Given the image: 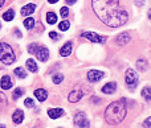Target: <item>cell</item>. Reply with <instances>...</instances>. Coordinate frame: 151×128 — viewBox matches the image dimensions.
I'll list each match as a JSON object with an SVG mask.
<instances>
[{
	"mask_svg": "<svg viewBox=\"0 0 151 128\" xmlns=\"http://www.w3.org/2000/svg\"><path fill=\"white\" fill-rule=\"evenodd\" d=\"M115 90H117V83L115 82H109L102 87V92H105V94H113V92H115Z\"/></svg>",
	"mask_w": 151,
	"mask_h": 128,
	"instance_id": "cell-14",
	"label": "cell"
},
{
	"mask_svg": "<svg viewBox=\"0 0 151 128\" xmlns=\"http://www.w3.org/2000/svg\"><path fill=\"white\" fill-rule=\"evenodd\" d=\"M104 71H99V70H90L88 71V79L90 82H98L99 79L104 78Z\"/></svg>",
	"mask_w": 151,
	"mask_h": 128,
	"instance_id": "cell-8",
	"label": "cell"
},
{
	"mask_svg": "<svg viewBox=\"0 0 151 128\" xmlns=\"http://www.w3.org/2000/svg\"><path fill=\"white\" fill-rule=\"evenodd\" d=\"M35 97L37 98V100L44 102V100L48 98V92L45 91L44 89H37V90H35Z\"/></svg>",
	"mask_w": 151,
	"mask_h": 128,
	"instance_id": "cell-17",
	"label": "cell"
},
{
	"mask_svg": "<svg viewBox=\"0 0 151 128\" xmlns=\"http://www.w3.org/2000/svg\"><path fill=\"white\" fill-rule=\"evenodd\" d=\"M49 37H50V38H53V40H57V38H58V34L56 33V32H50V33H49Z\"/></svg>",
	"mask_w": 151,
	"mask_h": 128,
	"instance_id": "cell-33",
	"label": "cell"
},
{
	"mask_svg": "<svg viewBox=\"0 0 151 128\" xmlns=\"http://www.w3.org/2000/svg\"><path fill=\"white\" fill-rule=\"evenodd\" d=\"M36 57H37V60H39V61H42V62H45V61L48 60V57H49V50H48L45 46L37 48Z\"/></svg>",
	"mask_w": 151,
	"mask_h": 128,
	"instance_id": "cell-9",
	"label": "cell"
},
{
	"mask_svg": "<svg viewBox=\"0 0 151 128\" xmlns=\"http://www.w3.org/2000/svg\"><path fill=\"white\" fill-rule=\"evenodd\" d=\"M33 25H35V18L28 17V18H25V20H24V26H25L27 29H32V28H33Z\"/></svg>",
	"mask_w": 151,
	"mask_h": 128,
	"instance_id": "cell-23",
	"label": "cell"
},
{
	"mask_svg": "<svg viewBox=\"0 0 151 128\" xmlns=\"http://www.w3.org/2000/svg\"><path fill=\"white\" fill-rule=\"evenodd\" d=\"M81 36H82L83 38H88L89 41H91V42H97V44H104V42L106 41V37L99 36V34L94 33V32H82Z\"/></svg>",
	"mask_w": 151,
	"mask_h": 128,
	"instance_id": "cell-5",
	"label": "cell"
},
{
	"mask_svg": "<svg viewBox=\"0 0 151 128\" xmlns=\"http://www.w3.org/2000/svg\"><path fill=\"white\" fill-rule=\"evenodd\" d=\"M131 37L130 34L127 33V32H122L121 34H118L117 38H115V44L119 45V46H123V45H126L127 42H130Z\"/></svg>",
	"mask_w": 151,
	"mask_h": 128,
	"instance_id": "cell-7",
	"label": "cell"
},
{
	"mask_svg": "<svg viewBox=\"0 0 151 128\" xmlns=\"http://www.w3.org/2000/svg\"><path fill=\"white\" fill-rule=\"evenodd\" d=\"M0 28H1V24H0Z\"/></svg>",
	"mask_w": 151,
	"mask_h": 128,
	"instance_id": "cell-40",
	"label": "cell"
},
{
	"mask_svg": "<svg viewBox=\"0 0 151 128\" xmlns=\"http://www.w3.org/2000/svg\"><path fill=\"white\" fill-rule=\"evenodd\" d=\"M16 34H17V37H21V33L17 31V29H16Z\"/></svg>",
	"mask_w": 151,
	"mask_h": 128,
	"instance_id": "cell-37",
	"label": "cell"
},
{
	"mask_svg": "<svg viewBox=\"0 0 151 128\" xmlns=\"http://www.w3.org/2000/svg\"><path fill=\"white\" fill-rule=\"evenodd\" d=\"M0 61L5 65H11L13 61H16V55L12 48L5 42H0Z\"/></svg>",
	"mask_w": 151,
	"mask_h": 128,
	"instance_id": "cell-3",
	"label": "cell"
},
{
	"mask_svg": "<svg viewBox=\"0 0 151 128\" xmlns=\"http://www.w3.org/2000/svg\"><path fill=\"white\" fill-rule=\"evenodd\" d=\"M4 3H5V0H0V8L4 5Z\"/></svg>",
	"mask_w": 151,
	"mask_h": 128,
	"instance_id": "cell-36",
	"label": "cell"
},
{
	"mask_svg": "<svg viewBox=\"0 0 151 128\" xmlns=\"http://www.w3.org/2000/svg\"><path fill=\"white\" fill-rule=\"evenodd\" d=\"M27 68H28L29 71H32V73H37L39 71V68H37V63L35 62L32 58H29V60H27Z\"/></svg>",
	"mask_w": 151,
	"mask_h": 128,
	"instance_id": "cell-18",
	"label": "cell"
},
{
	"mask_svg": "<svg viewBox=\"0 0 151 128\" xmlns=\"http://www.w3.org/2000/svg\"><path fill=\"white\" fill-rule=\"evenodd\" d=\"M77 1V0H66V4H69V5H72V4H74V3Z\"/></svg>",
	"mask_w": 151,
	"mask_h": 128,
	"instance_id": "cell-34",
	"label": "cell"
},
{
	"mask_svg": "<svg viewBox=\"0 0 151 128\" xmlns=\"http://www.w3.org/2000/svg\"><path fill=\"white\" fill-rule=\"evenodd\" d=\"M13 73H15L16 77H19V78H21V79L27 78V71L24 70L23 68H16L15 70H13Z\"/></svg>",
	"mask_w": 151,
	"mask_h": 128,
	"instance_id": "cell-20",
	"label": "cell"
},
{
	"mask_svg": "<svg viewBox=\"0 0 151 128\" xmlns=\"http://www.w3.org/2000/svg\"><path fill=\"white\" fill-rule=\"evenodd\" d=\"M91 7L97 17L110 28H119L129 18L127 12L121 8L119 0H91Z\"/></svg>",
	"mask_w": 151,
	"mask_h": 128,
	"instance_id": "cell-1",
	"label": "cell"
},
{
	"mask_svg": "<svg viewBox=\"0 0 151 128\" xmlns=\"http://www.w3.org/2000/svg\"><path fill=\"white\" fill-rule=\"evenodd\" d=\"M69 26H70V24H69L68 20H64V21H61V23L58 24V29H60V31H63V32L68 31Z\"/></svg>",
	"mask_w": 151,
	"mask_h": 128,
	"instance_id": "cell-24",
	"label": "cell"
},
{
	"mask_svg": "<svg viewBox=\"0 0 151 128\" xmlns=\"http://www.w3.org/2000/svg\"><path fill=\"white\" fill-rule=\"evenodd\" d=\"M36 11V5L35 4H27V5H24L23 8H21V11H20V13L23 16H29V15H32V13Z\"/></svg>",
	"mask_w": 151,
	"mask_h": 128,
	"instance_id": "cell-12",
	"label": "cell"
},
{
	"mask_svg": "<svg viewBox=\"0 0 151 128\" xmlns=\"http://www.w3.org/2000/svg\"><path fill=\"white\" fill-rule=\"evenodd\" d=\"M13 17H15V11H13L12 8L8 9V11H5V12L3 13V18H4L5 21H11Z\"/></svg>",
	"mask_w": 151,
	"mask_h": 128,
	"instance_id": "cell-19",
	"label": "cell"
},
{
	"mask_svg": "<svg viewBox=\"0 0 151 128\" xmlns=\"http://www.w3.org/2000/svg\"><path fill=\"white\" fill-rule=\"evenodd\" d=\"M37 48H39V45H37V44H31V45H29V48H28V52L29 53H36Z\"/></svg>",
	"mask_w": 151,
	"mask_h": 128,
	"instance_id": "cell-31",
	"label": "cell"
},
{
	"mask_svg": "<svg viewBox=\"0 0 151 128\" xmlns=\"http://www.w3.org/2000/svg\"><path fill=\"white\" fill-rule=\"evenodd\" d=\"M126 116L125 100H117L107 106L105 110V120L109 124H119Z\"/></svg>",
	"mask_w": 151,
	"mask_h": 128,
	"instance_id": "cell-2",
	"label": "cell"
},
{
	"mask_svg": "<svg viewBox=\"0 0 151 128\" xmlns=\"http://www.w3.org/2000/svg\"><path fill=\"white\" fill-rule=\"evenodd\" d=\"M137 68H138L141 71H145L147 69V62L145 60H139L138 62H137Z\"/></svg>",
	"mask_w": 151,
	"mask_h": 128,
	"instance_id": "cell-25",
	"label": "cell"
},
{
	"mask_svg": "<svg viewBox=\"0 0 151 128\" xmlns=\"http://www.w3.org/2000/svg\"><path fill=\"white\" fill-rule=\"evenodd\" d=\"M82 97H83V92L81 91V90H73L72 92H69L68 99H69V102H72V103H77V102H80V99Z\"/></svg>",
	"mask_w": 151,
	"mask_h": 128,
	"instance_id": "cell-10",
	"label": "cell"
},
{
	"mask_svg": "<svg viewBox=\"0 0 151 128\" xmlns=\"http://www.w3.org/2000/svg\"><path fill=\"white\" fill-rule=\"evenodd\" d=\"M56 21H57V16H56V13L48 12L47 13V23L48 24H56Z\"/></svg>",
	"mask_w": 151,
	"mask_h": 128,
	"instance_id": "cell-21",
	"label": "cell"
},
{
	"mask_svg": "<svg viewBox=\"0 0 151 128\" xmlns=\"http://www.w3.org/2000/svg\"><path fill=\"white\" fill-rule=\"evenodd\" d=\"M63 79H64L63 74H55V75H53V83L58 85V83H61V82H63Z\"/></svg>",
	"mask_w": 151,
	"mask_h": 128,
	"instance_id": "cell-26",
	"label": "cell"
},
{
	"mask_svg": "<svg viewBox=\"0 0 151 128\" xmlns=\"http://www.w3.org/2000/svg\"><path fill=\"white\" fill-rule=\"evenodd\" d=\"M125 81H126V85L130 90H134L138 85V74L137 71H134L133 69H129L126 71V75H125Z\"/></svg>",
	"mask_w": 151,
	"mask_h": 128,
	"instance_id": "cell-4",
	"label": "cell"
},
{
	"mask_svg": "<svg viewBox=\"0 0 151 128\" xmlns=\"http://www.w3.org/2000/svg\"><path fill=\"white\" fill-rule=\"evenodd\" d=\"M0 85H1L3 90H9L11 87H12V79H11V77L9 75H3Z\"/></svg>",
	"mask_w": 151,
	"mask_h": 128,
	"instance_id": "cell-13",
	"label": "cell"
},
{
	"mask_svg": "<svg viewBox=\"0 0 151 128\" xmlns=\"http://www.w3.org/2000/svg\"><path fill=\"white\" fill-rule=\"evenodd\" d=\"M70 53H72V42L69 41L60 49V55L61 57H68Z\"/></svg>",
	"mask_w": 151,
	"mask_h": 128,
	"instance_id": "cell-16",
	"label": "cell"
},
{
	"mask_svg": "<svg viewBox=\"0 0 151 128\" xmlns=\"http://www.w3.org/2000/svg\"><path fill=\"white\" fill-rule=\"evenodd\" d=\"M24 106H25V107H33V106H35V102L31 99V98H27V99L24 100Z\"/></svg>",
	"mask_w": 151,
	"mask_h": 128,
	"instance_id": "cell-30",
	"label": "cell"
},
{
	"mask_svg": "<svg viewBox=\"0 0 151 128\" xmlns=\"http://www.w3.org/2000/svg\"><path fill=\"white\" fill-rule=\"evenodd\" d=\"M64 115V110L63 108H50L48 110V116L50 119H57V118H61Z\"/></svg>",
	"mask_w": 151,
	"mask_h": 128,
	"instance_id": "cell-11",
	"label": "cell"
},
{
	"mask_svg": "<svg viewBox=\"0 0 151 128\" xmlns=\"http://www.w3.org/2000/svg\"><path fill=\"white\" fill-rule=\"evenodd\" d=\"M0 128H5V126L4 124H0Z\"/></svg>",
	"mask_w": 151,
	"mask_h": 128,
	"instance_id": "cell-39",
	"label": "cell"
},
{
	"mask_svg": "<svg viewBox=\"0 0 151 128\" xmlns=\"http://www.w3.org/2000/svg\"><path fill=\"white\" fill-rule=\"evenodd\" d=\"M58 0H48V3H50V4H55V3H57Z\"/></svg>",
	"mask_w": 151,
	"mask_h": 128,
	"instance_id": "cell-35",
	"label": "cell"
},
{
	"mask_svg": "<svg viewBox=\"0 0 151 128\" xmlns=\"http://www.w3.org/2000/svg\"><path fill=\"white\" fill-rule=\"evenodd\" d=\"M143 127L145 128H151V116L150 118H147L146 120L143 122Z\"/></svg>",
	"mask_w": 151,
	"mask_h": 128,
	"instance_id": "cell-32",
	"label": "cell"
},
{
	"mask_svg": "<svg viewBox=\"0 0 151 128\" xmlns=\"http://www.w3.org/2000/svg\"><path fill=\"white\" fill-rule=\"evenodd\" d=\"M149 18L151 20V8H150V11H149Z\"/></svg>",
	"mask_w": 151,
	"mask_h": 128,
	"instance_id": "cell-38",
	"label": "cell"
},
{
	"mask_svg": "<svg viewBox=\"0 0 151 128\" xmlns=\"http://www.w3.org/2000/svg\"><path fill=\"white\" fill-rule=\"evenodd\" d=\"M74 124L80 128H90V122L85 116L83 112H78L74 116Z\"/></svg>",
	"mask_w": 151,
	"mask_h": 128,
	"instance_id": "cell-6",
	"label": "cell"
},
{
	"mask_svg": "<svg viewBox=\"0 0 151 128\" xmlns=\"http://www.w3.org/2000/svg\"><path fill=\"white\" fill-rule=\"evenodd\" d=\"M60 13H61L63 17H68L69 16V8L68 7H63L61 8V11H60Z\"/></svg>",
	"mask_w": 151,
	"mask_h": 128,
	"instance_id": "cell-29",
	"label": "cell"
},
{
	"mask_svg": "<svg viewBox=\"0 0 151 128\" xmlns=\"http://www.w3.org/2000/svg\"><path fill=\"white\" fill-rule=\"evenodd\" d=\"M142 97H143L146 100H151V87L147 86L142 90Z\"/></svg>",
	"mask_w": 151,
	"mask_h": 128,
	"instance_id": "cell-22",
	"label": "cell"
},
{
	"mask_svg": "<svg viewBox=\"0 0 151 128\" xmlns=\"http://www.w3.org/2000/svg\"><path fill=\"white\" fill-rule=\"evenodd\" d=\"M21 95H23V89H20V87H17V89L15 90V91H13V99H19V98L21 97Z\"/></svg>",
	"mask_w": 151,
	"mask_h": 128,
	"instance_id": "cell-27",
	"label": "cell"
},
{
	"mask_svg": "<svg viewBox=\"0 0 151 128\" xmlns=\"http://www.w3.org/2000/svg\"><path fill=\"white\" fill-rule=\"evenodd\" d=\"M12 120L15 124H20L24 120V112L21 110H15V112L12 115Z\"/></svg>",
	"mask_w": 151,
	"mask_h": 128,
	"instance_id": "cell-15",
	"label": "cell"
},
{
	"mask_svg": "<svg viewBox=\"0 0 151 128\" xmlns=\"http://www.w3.org/2000/svg\"><path fill=\"white\" fill-rule=\"evenodd\" d=\"M5 105H7V95L0 91V106H5Z\"/></svg>",
	"mask_w": 151,
	"mask_h": 128,
	"instance_id": "cell-28",
	"label": "cell"
}]
</instances>
